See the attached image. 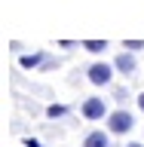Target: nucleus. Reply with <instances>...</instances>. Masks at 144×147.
<instances>
[{
  "mask_svg": "<svg viewBox=\"0 0 144 147\" xmlns=\"http://www.w3.org/2000/svg\"><path fill=\"white\" fill-rule=\"evenodd\" d=\"M83 46H86L89 52H104V46H107V43H104V40H86Z\"/></svg>",
  "mask_w": 144,
  "mask_h": 147,
  "instance_id": "nucleus-7",
  "label": "nucleus"
},
{
  "mask_svg": "<svg viewBox=\"0 0 144 147\" xmlns=\"http://www.w3.org/2000/svg\"><path fill=\"white\" fill-rule=\"evenodd\" d=\"M46 113H49V117H64V107H62V104H52V107H49V110H46Z\"/></svg>",
  "mask_w": 144,
  "mask_h": 147,
  "instance_id": "nucleus-8",
  "label": "nucleus"
},
{
  "mask_svg": "<svg viewBox=\"0 0 144 147\" xmlns=\"http://www.w3.org/2000/svg\"><path fill=\"white\" fill-rule=\"evenodd\" d=\"M86 77H89L92 86H107V83L114 80V67H110L107 61H95L89 71H86Z\"/></svg>",
  "mask_w": 144,
  "mask_h": 147,
  "instance_id": "nucleus-2",
  "label": "nucleus"
},
{
  "mask_svg": "<svg viewBox=\"0 0 144 147\" xmlns=\"http://www.w3.org/2000/svg\"><path fill=\"white\" fill-rule=\"evenodd\" d=\"M138 107L144 110V92H141V95H138Z\"/></svg>",
  "mask_w": 144,
  "mask_h": 147,
  "instance_id": "nucleus-9",
  "label": "nucleus"
},
{
  "mask_svg": "<svg viewBox=\"0 0 144 147\" xmlns=\"http://www.w3.org/2000/svg\"><path fill=\"white\" fill-rule=\"evenodd\" d=\"M80 110H83L86 119H101L104 113H107V104H104V98H86Z\"/></svg>",
  "mask_w": 144,
  "mask_h": 147,
  "instance_id": "nucleus-3",
  "label": "nucleus"
},
{
  "mask_svg": "<svg viewBox=\"0 0 144 147\" xmlns=\"http://www.w3.org/2000/svg\"><path fill=\"white\" fill-rule=\"evenodd\" d=\"M126 147H144V144H126Z\"/></svg>",
  "mask_w": 144,
  "mask_h": 147,
  "instance_id": "nucleus-10",
  "label": "nucleus"
},
{
  "mask_svg": "<svg viewBox=\"0 0 144 147\" xmlns=\"http://www.w3.org/2000/svg\"><path fill=\"white\" fill-rule=\"evenodd\" d=\"M40 55H43V52H34V55H25V58H22V67H37V64L43 61V58H40Z\"/></svg>",
  "mask_w": 144,
  "mask_h": 147,
  "instance_id": "nucleus-6",
  "label": "nucleus"
},
{
  "mask_svg": "<svg viewBox=\"0 0 144 147\" xmlns=\"http://www.w3.org/2000/svg\"><path fill=\"white\" fill-rule=\"evenodd\" d=\"M132 126H135V117H132L129 110H114L107 117L110 135H126V132H132Z\"/></svg>",
  "mask_w": 144,
  "mask_h": 147,
  "instance_id": "nucleus-1",
  "label": "nucleus"
},
{
  "mask_svg": "<svg viewBox=\"0 0 144 147\" xmlns=\"http://www.w3.org/2000/svg\"><path fill=\"white\" fill-rule=\"evenodd\" d=\"M110 144V138L101 132V129H95V132H89L86 135V141H83V147H107Z\"/></svg>",
  "mask_w": 144,
  "mask_h": 147,
  "instance_id": "nucleus-4",
  "label": "nucleus"
},
{
  "mask_svg": "<svg viewBox=\"0 0 144 147\" xmlns=\"http://www.w3.org/2000/svg\"><path fill=\"white\" fill-rule=\"evenodd\" d=\"M135 67H138L135 55H117V71H123V74H132Z\"/></svg>",
  "mask_w": 144,
  "mask_h": 147,
  "instance_id": "nucleus-5",
  "label": "nucleus"
}]
</instances>
